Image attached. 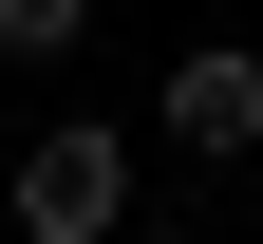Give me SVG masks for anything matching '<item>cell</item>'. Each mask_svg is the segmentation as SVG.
Returning <instances> with one entry per match:
<instances>
[{
  "instance_id": "6da1fadb",
  "label": "cell",
  "mask_w": 263,
  "mask_h": 244,
  "mask_svg": "<svg viewBox=\"0 0 263 244\" xmlns=\"http://www.w3.org/2000/svg\"><path fill=\"white\" fill-rule=\"evenodd\" d=\"M132 207V132H38L19 151V244H113Z\"/></svg>"
},
{
  "instance_id": "7a4b0ae2",
  "label": "cell",
  "mask_w": 263,
  "mask_h": 244,
  "mask_svg": "<svg viewBox=\"0 0 263 244\" xmlns=\"http://www.w3.org/2000/svg\"><path fill=\"white\" fill-rule=\"evenodd\" d=\"M170 132H188V151H263V57H245V38L170 57Z\"/></svg>"
},
{
  "instance_id": "3957f363",
  "label": "cell",
  "mask_w": 263,
  "mask_h": 244,
  "mask_svg": "<svg viewBox=\"0 0 263 244\" xmlns=\"http://www.w3.org/2000/svg\"><path fill=\"white\" fill-rule=\"evenodd\" d=\"M76 19L94 0H0V57H76Z\"/></svg>"
}]
</instances>
